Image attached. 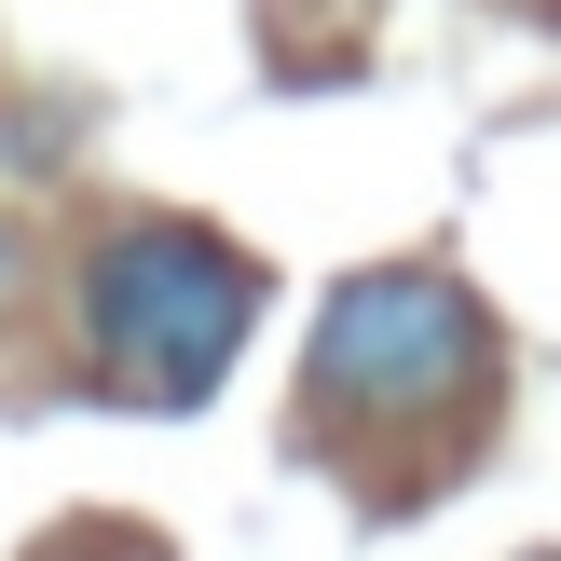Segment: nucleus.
Masks as SVG:
<instances>
[{"instance_id": "7ed1b4c3", "label": "nucleus", "mask_w": 561, "mask_h": 561, "mask_svg": "<svg viewBox=\"0 0 561 561\" xmlns=\"http://www.w3.org/2000/svg\"><path fill=\"white\" fill-rule=\"evenodd\" d=\"M0 316H14V233H0Z\"/></svg>"}, {"instance_id": "f257e3e1", "label": "nucleus", "mask_w": 561, "mask_h": 561, "mask_svg": "<svg viewBox=\"0 0 561 561\" xmlns=\"http://www.w3.org/2000/svg\"><path fill=\"white\" fill-rule=\"evenodd\" d=\"M82 370L137 411H206L233 383L247 329H261V261L219 247L206 219H110L82 247Z\"/></svg>"}, {"instance_id": "f03ea898", "label": "nucleus", "mask_w": 561, "mask_h": 561, "mask_svg": "<svg viewBox=\"0 0 561 561\" xmlns=\"http://www.w3.org/2000/svg\"><path fill=\"white\" fill-rule=\"evenodd\" d=\"M301 398L329 425H466L493 398V316L466 274L438 261H383L343 274L316 301V343H301Z\"/></svg>"}, {"instance_id": "39448f33", "label": "nucleus", "mask_w": 561, "mask_h": 561, "mask_svg": "<svg viewBox=\"0 0 561 561\" xmlns=\"http://www.w3.org/2000/svg\"><path fill=\"white\" fill-rule=\"evenodd\" d=\"M535 561H561V548H535Z\"/></svg>"}, {"instance_id": "20e7f679", "label": "nucleus", "mask_w": 561, "mask_h": 561, "mask_svg": "<svg viewBox=\"0 0 561 561\" xmlns=\"http://www.w3.org/2000/svg\"><path fill=\"white\" fill-rule=\"evenodd\" d=\"M42 561H110V548H42Z\"/></svg>"}]
</instances>
